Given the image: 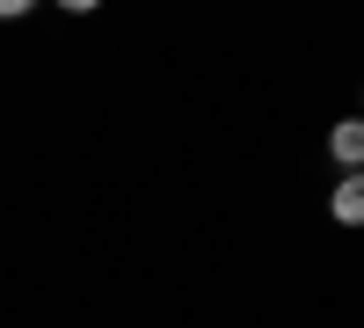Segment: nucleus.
<instances>
[{
    "label": "nucleus",
    "mask_w": 364,
    "mask_h": 328,
    "mask_svg": "<svg viewBox=\"0 0 364 328\" xmlns=\"http://www.w3.org/2000/svg\"><path fill=\"white\" fill-rule=\"evenodd\" d=\"M336 219L364 226V175H343V183H336Z\"/></svg>",
    "instance_id": "obj_2"
},
{
    "label": "nucleus",
    "mask_w": 364,
    "mask_h": 328,
    "mask_svg": "<svg viewBox=\"0 0 364 328\" xmlns=\"http://www.w3.org/2000/svg\"><path fill=\"white\" fill-rule=\"evenodd\" d=\"M328 154H336L343 168H364V117H350V125H336V139H328Z\"/></svg>",
    "instance_id": "obj_1"
}]
</instances>
